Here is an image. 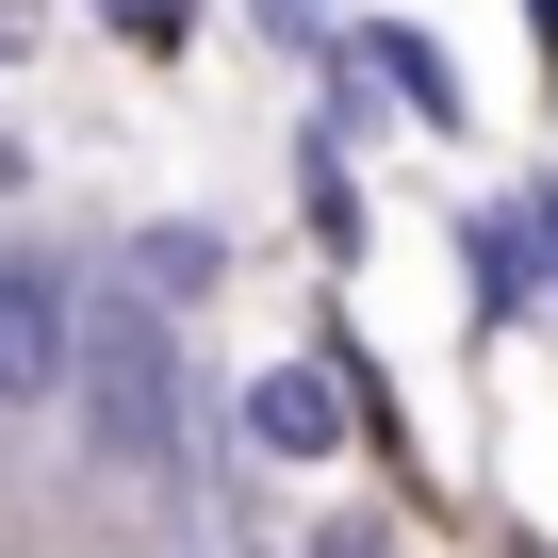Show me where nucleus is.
Returning <instances> with one entry per match:
<instances>
[{"label":"nucleus","instance_id":"nucleus-4","mask_svg":"<svg viewBox=\"0 0 558 558\" xmlns=\"http://www.w3.org/2000/svg\"><path fill=\"white\" fill-rule=\"evenodd\" d=\"M345 411H362V378H329V362H263L230 427H246L263 460H345Z\"/></svg>","mask_w":558,"mask_h":558},{"label":"nucleus","instance_id":"nucleus-11","mask_svg":"<svg viewBox=\"0 0 558 558\" xmlns=\"http://www.w3.org/2000/svg\"><path fill=\"white\" fill-rule=\"evenodd\" d=\"M296 558H395V542H378V525H329V542H296Z\"/></svg>","mask_w":558,"mask_h":558},{"label":"nucleus","instance_id":"nucleus-2","mask_svg":"<svg viewBox=\"0 0 558 558\" xmlns=\"http://www.w3.org/2000/svg\"><path fill=\"white\" fill-rule=\"evenodd\" d=\"M66 378H83V263L17 246L0 263V411H50Z\"/></svg>","mask_w":558,"mask_h":558},{"label":"nucleus","instance_id":"nucleus-7","mask_svg":"<svg viewBox=\"0 0 558 558\" xmlns=\"http://www.w3.org/2000/svg\"><path fill=\"white\" fill-rule=\"evenodd\" d=\"M296 214H313V230H329V246H345V263H362V230H378V214H362V148H345V132H329V116H313V132H296Z\"/></svg>","mask_w":558,"mask_h":558},{"label":"nucleus","instance_id":"nucleus-10","mask_svg":"<svg viewBox=\"0 0 558 558\" xmlns=\"http://www.w3.org/2000/svg\"><path fill=\"white\" fill-rule=\"evenodd\" d=\"M525 230H542V313H558V165L525 181Z\"/></svg>","mask_w":558,"mask_h":558},{"label":"nucleus","instance_id":"nucleus-9","mask_svg":"<svg viewBox=\"0 0 558 558\" xmlns=\"http://www.w3.org/2000/svg\"><path fill=\"white\" fill-rule=\"evenodd\" d=\"M83 17H116V34H132V50H181V34H197V17H214V0H83Z\"/></svg>","mask_w":558,"mask_h":558},{"label":"nucleus","instance_id":"nucleus-5","mask_svg":"<svg viewBox=\"0 0 558 558\" xmlns=\"http://www.w3.org/2000/svg\"><path fill=\"white\" fill-rule=\"evenodd\" d=\"M362 66H378V99H395V116H427V132H476V83L444 66V34H427V17H362Z\"/></svg>","mask_w":558,"mask_h":558},{"label":"nucleus","instance_id":"nucleus-6","mask_svg":"<svg viewBox=\"0 0 558 558\" xmlns=\"http://www.w3.org/2000/svg\"><path fill=\"white\" fill-rule=\"evenodd\" d=\"M214 279H230V230H214V214H148V230H132V296H148V313H197Z\"/></svg>","mask_w":558,"mask_h":558},{"label":"nucleus","instance_id":"nucleus-13","mask_svg":"<svg viewBox=\"0 0 558 558\" xmlns=\"http://www.w3.org/2000/svg\"><path fill=\"white\" fill-rule=\"evenodd\" d=\"M509 558H558V542H509Z\"/></svg>","mask_w":558,"mask_h":558},{"label":"nucleus","instance_id":"nucleus-8","mask_svg":"<svg viewBox=\"0 0 558 558\" xmlns=\"http://www.w3.org/2000/svg\"><path fill=\"white\" fill-rule=\"evenodd\" d=\"M263 17V50H296V66H345L362 34H345V0H246Z\"/></svg>","mask_w":558,"mask_h":558},{"label":"nucleus","instance_id":"nucleus-12","mask_svg":"<svg viewBox=\"0 0 558 558\" xmlns=\"http://www.w3.org/2000/svg\"><path fill=\"white\" fill-rule=\"evenodd\" d=\"M525 34H542V83H558V0H525Z\"/></svg>","mask_w":558,"mask_h":558},{"label":"nucleus","instance_id":"nucleus-3","mask_svg":"<svg viewBox=\"0 0 558 558\" xmlns=\"http://www.w3.org/2000/svg\"><path fill=\"white\" fill-rule=\"evenodd\" d=\"M460 313H476V345L542 313V230H525V197H460Z\"/></svg>","mask_w":558,"mask_h":558},{"label":"nucleus","instance_id":"nucleus-1","mask_svg":"<svg viewBox=\"0 0 558 558\" xmlns=\"http://www.w3.org/2000/svg\"><path fill=\"white\" fill-rule=\"evenodd\" d=\"M83 444L116 460V476H165L181 460V427H197V395H181V313H148L132 279H83Z\"/></svg>","mask_w":558,"mask_h":558}]
</instances>
